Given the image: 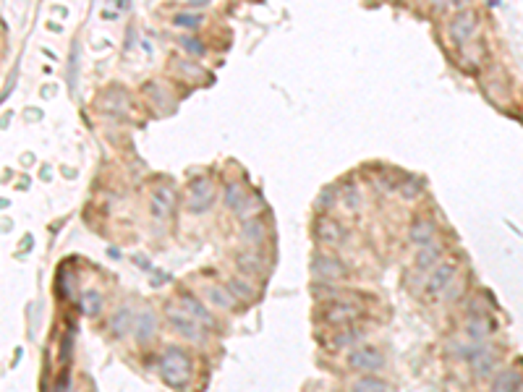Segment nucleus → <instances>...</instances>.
Wrapping results in <instances>:
<instances>
[{
  "label": "nucleus",
  "mask_w": 523,
  "mask_h": 392,
  "mask_svg": "<svg viewBox=\"0 0 523 392\" xmlns=\"http://www.w3.org/2000/svg\"><path fill=\"white\" fill-rule=\"evenodd\" d=\"M223 202H226V207H230V209H241L244 202H246V189H244L241 183H228L226 194H223Z\"/></svg>",
  "instance_id": "5701e85b"
},
{
  "label": "nucleus",
  "mask_w": 523,
  "mask_h": 392,
  "mask_svg": "<svg viewBox=\"0 0 523 392\" xmlns=\"http://www.w3.org/2000/svg\"><path fill=\"white\" fill-rule=\"evenodd\" d=\"M442 256V246H437V243H429V246H424V249L416 254V267L419 270H434L437 267V261H440Z\"/></svg>",
  "instance_id": "6ab92c4d"
},
{
  "label": "nucleus",
  "mask_w": 523,
  "mask_h": 392,
  "mask_svg": "<svg viewBox=\"0 0 523 392\" xmlns=\"http://www.w3.org/2000/svg\"><path fill=\"white\" fill-rule=\"evenodd\" d=\"M401 194H403L405 199H414V196L419 194V180H416V178L405 180L403 186H401Z\"/></svg>",
  "instance_id": "cd10ccee"
},
{
  "label": "nucleus",
  "mask_w": 523,
  "mask_h": 392,
  "mask_svg": "<svg viewBox=\"0 0 523 392\" xmlns=\"http://www.w3.org/2000/svg\"><path fill=\"white\" fill-rule=\"evenodd\" d=\"M226 288H228V293L236 298V301H246V304H249V301L257 298V290H254L246 280H241V277H230Z\"/></svg>",
  "instance_id": "aec40b11"
},
{
  "label": "nucleus",
  "mask_w": 523,
  "mask_h": 392,
  "mask_svg": "<svg viewBox=\"0 0 523 392\" xmlns=\"http://www.w3.org/2000/svg\"><path fill=\"white\" fill-rule=\"evenodd\" d=\"M521 390V374L518 371H499L497 377L492 380L489 392H518Z\"/></svg>",
  "instance_id": "f3484780"
},
{
  "label": "nucleus",
  "mask_w": 523,
  "mask_h": 392,
  "mask_svg": "<svg viewBox=\"0 0 523 392\" xmlns=\"http://www.w3.org/2000/svg\"><path fill=\"white\" fill-rule=\"evenodd\" d=\"M264 236H267V227H264V223H262L259 217H254V220H246V223H244V227H241V238H244L246 243H262V241H264Z\"/></svg>",
  "instance_id": "412c9836"
},
{
  "label": "nucleus",
  "mask_w": 523,
  "mask_h": 392,
  "mask_svg": "<svg viewBox=\"0 0 523 392\" xmlns=\"http://www.w3.org/2000/svg\"><path fill=\"white\" fill-rule=\"evenodd\" d=\"M82 309L86 317H97V314L102 311V296H100V290H86V293H84Z\"/></svg>",
  "instance_id": "393cba45"
},
{
  "label": "nucleus",
  "mask_w": 523,
  "mask_h": 392,
  "mask_svg": "<svg viewBox=\"0 0 523 392\" xmlns=\"http://www.w3.org/2000/svg\"><path fill=\"white\" fill-rule=\"evenodd\" d=\"M343 202H345V207H356L358 204V191L354 189V186H345V191H343Z\"/></svg>",
  "instance_id": "c85d7f7f"
},
{
  "label": "nucleus",
  "mask_w": 523,
  "mask_h": 392,
  "mask_svg": "<svg viewBox=\"0 0 523 392\" xmlns=\"http://www.w3.org/2000/svg\"><path fill=\"white\" fill-rule=\"evenodd\" d=\"M311 274H314L320 283L322 280H324V283H333V280H343L345 274H348V267H345L338 256H333V254H317V256L311 259Z\"/></svg>",
  "instance_id": "0eeeda50"
},
{
  "label": "nucleus",
  "mask_w": 523,
  "mask_h": 392,
  "mask_svg": "<svg viewBox=\"0 0 523 392\" xmlns=\"http://www.w3.org/2000/svg\"><path fill=\"white\" fill-rule=\"evenodd\" d=\"M411 241L414 243H419V246H429V243H434V233H437V225L429 220V217H416L414 223H411Z\"/></svg>",
  "instance_id": "ddd939ff"
},
{
  "label": "nucleus",
  "mask_w": 523,
  "mask_h": 392,
  "mask_svg": "<svg viewBox=\"0 0 523 392\" xmlns=\"http://www.w3.org/2000/svg\"><path fill=\"white\" fill-rule=\"evenodd\" d=\"M134 311H131V306H120V309L113 311V317H110V333H113V337H123V335L129 333L131 327H134Z\"/></svg>",
  "instance_id": "4468645a"
},
{
  "label": "nucleus",
  "mask_w": 523,
  "mask_h": 392,
  "mask_svg": "<svg viewBox=\"0 0 523 392\" xmlns=\"http://www.w3.org/2000/svg\"><path fill=\"white\" fill-rule=\"evenodd\" d=\"M207 298H210V304L220 306V309H233V306H236V298L228 293V288H220V286L207 288Z\"/></svg>",
  "instance_id": "b1692460"
},
{
  "label": "nucleus",
  "mask_w": 523,
  "mask_h": 392,
  "mask_svg": "<svg viewBox=\"0 0 523 392\" xmlns=\"http://www.w3.org/2000/svg\"><path fill=\"white\" fill-rule=\"evenodd\" d=\"M476 29V21H474V13L471 11H461L455 13L450 19V26H448V32H450V37L455 39V42H468L471 39V35H474Z\"/></svg>",
  "instance_id": "9b49d317"
},
{
  "label": "nucleus",
  "mask_w": 523,
  "mask_h": 392,
  "mask_svg": "<svg viewBox=\"0 0 523 392\" xmlns=\"http://www.w3.org/2000/svg\"><path fill=\"white\" fill-rule=\"evenodd\" d=\"M55 392H73L71 382H68V374H60L58 382H55Z\"/></svg>",
  "instance_id": "7c9ffc66"
},
{
  "label": "nucleus",
  "mask_w": 523,
  "mask_h": 392,
  "mask_svg": "<svg viewBox=\"0 0 523 392\" xmlns=\"http://www.w3.org/2000/svg\"><path fill=\"white\" fill-rule=\"evenodd\" d=\"M157 368H160V377L165 380V384L186 387L191 380V356L178 345H167L165 351L160 353Z\"/></svg>",
  "instance_id": "f257e3e1"
},
{
  "label": "nucleus",
  "mask_w": 523,
  "mask_h": 392,
  "mask_svg": "<svg viewBox=\"0 0 523 392\" xmlns=\"http://www.w3.org/2000/svg\"><path fill=\"white\" fill-rule=\"evenodd\" d=\"M361 317H364V309L358 306L356 301H351V298H333V301L322 304V309H320V319L333 324V327L356 324Z\"/></svg>",
  "instance_id": "f03ea898"
},
{
  "label": "nucleus",
  "mask_w": 523,
  "mask_h": 392,
  "mask_svg": "<svg viewBox=\"0 0 523 392\" xmlns=\"http://www.w3.org/2000/svg\"><path fill=\"white\" fill-rule=\"evenodd\" d=\"M489 333H492V324H489V319H484V317H471L468 324H466V335H468V340L476 345L484 343Z\"/></svg>",
  "instance_id": "a211bd4d"
},
{
  "label": "nucleus",
  "mask_w": 523,
  "mask_h": 392,
  "mask_svg": "<svg viewBox=\"0 0 523 392\" xmlns=\"http://www.w3.org/2000/svg\"><path fill=\"white\" fill-rule=\"evenodd\" d=\"M173 207H176V191L170 186H157L152 191V199H149V212L155 220H167L173 214Z\"/></svg>",
  "instance_id": "6e6552de"
},
{
  "label": "nucleus",
  "mask_w": 523,
  "mask_h": 392,
  "mask_svg": "<svg viewBox=\"0 0 523 392\" xmlns=\"http://www.w3.org/2000/svg\"><path fill=\"white\" fill-rule=\"evenodd\" d=\"M314 230H317V238H320L324 246H338V243H343V238H345V227L340 225L335 217H320Z\"/></svg>",
  "instance_id": "1a4fd4ad"
},
{
  "label": "nucleus",
  "mask_w": 523,
  "mask_h": 392,
  "mask_svg": "<svg viewBox=\"0 0 523 392\" xmlns=\"http://www.w3.org/2000/svg\"><path fill=\"white\" fill-rule=\"evenodd\" d=\"M165 317L167 321H170V327L178 333V337H183V340H189V343H199L204 337V327L199 324L196 319H191L189 314L183 309H178V306H167L165 309Z\"/></svg>",
  "instance_id": "7ed1b4c3"
},
{
  "label": "nucleus",
  "mask_w": 523,
  "mask_h": 392,
  "mask_svg": "<svg viewBox=\"0 0 523 392\" xmlns=\"http://www.w3.org/2000/svg\"><path fill=\"white\" fill-rule=\"evenodd\" d=\"M173 24L178 26V29H199V24H202V16H199V13H194V11H181V13H176Z\"/></svg>",
  "instance_id": "a878e982"
},
{
  "label": "nucleus",
  "mask_w": 523,
  "mask_h": 392,
  "mask_svg": "<svg viewBox=\"0 0 523 392\" xmlns=\"http://www.w3.org/2000/svg\"><path fill=\"white\" fill-rule=\"evenodd\" d=\"M204 6H207L204 0H191V3H189V8H191V11H196V8H204Z\"/></svg>",
  "instance_id": "2f4dec72"
},
{
  "label": "nucleus",
  "mask_w": 523,
  "mask_h": 392,
  "mask_svg": "<svg viewBox=\"0 0 523 392\" xmlns=\"http://www.w3.org/2000/svg\"><path fill=\"white\" fill-rule=\"evenodd\" d=\"M178 309H183L186 314H189L191 319H196L202 327H212L214 319H212V314H210V309L204 306L199 298H194L191 293H181L178 298Z\"/></svg>",
  "instance_id": "9d476101"
},
{
  "label": "nucleus",
  "mask_w": 523,
  "mask_h": 392,
  "mask_svg": "<svg viewBox=\"0 0 523 392\" xmlns=\"http://www.w3.org/2000/svg\"><path fill=\"white\" fill-rule=\"evenodd\" d=\"M455 264L452 261H442L429 272L427 283H424V296L427 298H440L442 293H450V286L455 283Z\"/></svg>",
  "instance_id": "20e7f679"
},
{
  "label": "nucleus",
  "mask_w": 523,
  "mask_h": 392,
  "mask_svg": "<svg viewBox=\"0 0 523 392\" xmlns=\"http://www.w3.org/2000/svg\"><path fill=\"white\" fill-rule=\"evenodd\" d=\"M348 366L361 371V374H374V371H380L385 366V356L374 345H361V348H354L348 353Z\"/></svg>",
  "instance_id": "39448f33"
},
{
  "label": "nucleus",
  "mask_w": 523,
  "mask_h": 392,
  "mask_svg": "<svg viewBox=\"0 0 523 392\" xmlns=\"http://www.w3.org/2000/svg\"><path fill=\"white\" fill-rule=\"evenodd\" d=\"M351 392H390V387H387V382H382L380 377H374V374H364L361 380L354 382Z\"/></svg>",
  "instance_id": "4be33fe9"
},
{
  "label": "nucleus",
  "mask_w": 523,
  "mask_h": 392,
  "mask_svg": "<svg viewBox=\"0 0 523 392\" xmlns=\"http://www.w3.org/2000/svg\"><path fill=\"white\" fill-rule=\"evenodd\" d=\"M214 202V183L207 176H202V178L191 180L189 186V202H186V207H189V212L194 214H202L207 212L210 207H212Z\"/></svg>",
  "instance_id": "423d86ee"
},
{
  "label": "nucleus",
  "mask_w": 523,
  "mask_h": 392,
  "mask_svg": "<svg viewBox=\"0 0 523 392\" xmlns=\"http://www.w3.org/2000/svg\"><path fill=\"white\" fill-rule=\"evenodd\" d=\"M335 199H338V191H335V189H324V194L320 196V207L330 209V207L335 204Z\"/></svg>",
  "instance_id": "c756f323"
},
{
  "label": "nucleus",
  "mask_w": 523,
  "mask_h": 392,
  "mask_svg": "<svg viewBox=\"0 0 523 392\" xmlns=\"http://www.w3.org/2000/svg\"><path fill=\"white\" fill-rule=\"evenodd\" d=\"M236 264L244 274H262V270H264V256H262L259 251H241L236 256Z\"/></svg>",
  "instance_id": "dca6fc26"
},
{
  "label": "nucleus",
  "mask_w": 523,
  "mask_h": 392,
  "mask_svg": "<svg viewBox=\"0 0 523 392\" xmlns=\"http://www.w3.org/2000/svg\"><path fill=\"white\" fill-rule=\"evenodd\" d=\"M361 337H364V330L356 327V324L340 327V330L333 335V348H338V351H343V348H354L356 343H361Z\"/></svg>",
  "instance_id": "2eb2a0df"
},
{
  "label": "nucleus",
  "mask_w": 523,
  "mask_h": 392,
  "mask_svg": "<svg viewBox=\"0 0 523 392\" xmlns=\"http://www.w3.org/2000/svg\"><path fill=\"white\" fill-rule=\"evenodd\" d=\"M181 45H183V50L191 53V55H202V53H204L202 39H196V37H183V39H181Z\"/></svg>",
  "instance_id": "bb28decb"
},
{
  "label": "nucleus",
  "mask_w": 523,
  "mask_h": 392,
  "mask_svg": "<svg viewBox=\"0 0 523 392\" xmlns=\"http://www.w3.org/2000/svg\"><path fill=\"white\" fill-rule=\"evenodd\" d=\"M157 333V317L152 309H144L136 319H134V337H136V343L144 345L149 343L152 337H155Z\"/></svg>",
  "instance_id": "f8f14e48"
}]
</instances>
